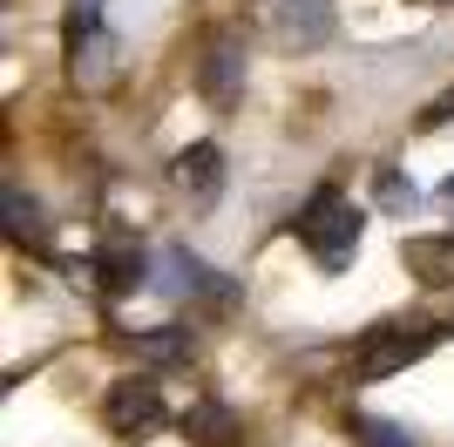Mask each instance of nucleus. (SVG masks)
I'll use <instances>...</instances> for the list:
<instances>
[{
	"label": "nucleus",
	"mask_w": 454,
	"mask_h": 447,
	"mask_svg": "<svg viewBox=\"0 0 454 447\" xmlns=\"http://www.w3.org/2000/svg\"><path fill=\"white\" fill-rule=\"evenodd\" d=\"M89 278L102 292H136L143 285V258L136 251H102V258H89Z\"/></svg>",
	"instance_id": "9"
},
{
	"label": "nucleus",
	"mask_w": 454,
	"mask_h": 447,
	"mask_svg": "<svg viewBox=\"0 0 454 447\" xmlns=\"http://www.w3.org/2000/svg\"><path fill=\"white\" fill-rule=\"evenodd\" d=\"M7 224H14V238H27V231H41V210H35V197H20L14 184H7Z\"/></svg>",
	"instance_id": "14"
},
{
	"label": "nucleus",
	"mask_w": 454,
	"mask_h": 447,
	"mask_svg": "<svg viewBox=\"0 0 454 447\" xmlns=\"http://www.w3.org/2000/svg\"><path fill=\"white\" fill-rule=\"evenodd\" d=\"M441 204H448V210H454V176H448V184H441Z\"/></svg>",
	"instance_id": "18"
},
{
	"label": "nucleus",
	"mask_w": 454,
	"mask_h": 447,
	"mask_svg": "<svg viewBox=\"0 0 454 447\" xmlns=\"http://www.w3.org/2000/svg\"><path fill=\"white\" fill-rule=\"evenodd\" d=\"M136 359H150V366H184L190 359V333L163 325V333H136Z\"/></svg>",
	"instance_id": "11"
},
{
	"label": "nucleus",
	"mask_w": 454,
	"mask_h": 447,
	"mask_svg": "<svg viewBox=\"0 0 454 447\" xmlns=\"http://www.w3.org/2000/svg\"><path fill=\"white\" fill-rule=\"evenodd\" d=\"M184 427H190V434H204V447H224V434H231V413L204 407V413H190Z\"/></svg>",
	"instance_id": "15"
},
{
	"label": "nucleus",
	"mask_w": 454,
	"mask_h": 447,
	"mask_svg": "<svg viewBox=\"0 0 454 447\" xmlns=\"http://www.w3.org/2000/svg\"><path fill=\"white\" fill-rule=\"evenodd\" d=\"M197 89L210 95V102H231V95L245 89V48H238V35H217L204 48V68H197Z\"/></svg>",
	"instance_id": "7"
},
{
	"label": "nucleus",
	"mask_w": 454,
	"mask_h": 447,
	"mask_svg": "<svg viewBox=\"0 0 454 447\" xmlns=\"http://www.w3.org/2000/svg\"><path fill=\"white\" fill-rule=\"evenodd\" d=\"M380 204L387 210H414V184H400L394 169H380Z\"/></svg>",
	"instance_id": "16"
},
{
	"label": "nucleus",
	"mask_w": 454,
	"mask_h": 447,
	"mask_svg": "<svg viewBox=\"0 0 454 447\" xmlns=\"http://www.w3.org/2000/svg\"><path fill=\"white\" fill-rule=\"evenodd\" d=\"M102 35V0H68V14H61V41L75 48V41Z\"/></svg>",
	"instance_id": "12"
},
{
	"label": "nucleus",
	"mask_w": 454,
	"mask_h": 447,
	"mask_svg": "<svg viewBox=\"0 0 454 447\" xmlns=\"http://www.w3.org/2000/svg\"><path fill=\"white\" fill-rule=\"evenodd\" d=\"M292 231H299V244L325 264V271H340V264L360 251V210H353V197H346L340 184H319V190H312Z\"/></svg>",
	"instance_id": "1"
},
{
	"label": "nucleus",
	"mask_w": 454,
	"mask_h": 447,
	"mask_svg": "<svg viewBox=\"0 0 454 447\" xmlns=\"http://www.w3.org/2000/svg\"><path fill=\"white\" fill-rule=\"evenodd\" d=\"M407 264H414L427 285H448L454 278V238H420V244H407Z\"/></svg>",
	"instance_id": "10"
},
{
	"label": "nucleus",
	"mask_w": 454,
	"mask_h": 447,
	"mask_svg": "<svg viewBox=\"0 0 454 447\" xmlns=\"http://www.w3.org/2000/svg\"><path fill=\"white\" fill-rule=\"evenodd\" d=\"M271 35L285 48H319L333 41V0H271Z\"/></svg>",
	"instance_id": "5"
},
{
	"label": "nucleus",
	"mask_w": 454,
	"mask_h": 447,
	"mask_svg": "<svg viewBox=\"0 0 454 447\" xmlns=\"http://www.w3.org/2000/svg\"><path fill=\"white\" fill-rule=\"evenodd\" d=\"M102 420H109L115 441H143V434H156L163 420H170V407H163V387L156 380H115L109 393H102Z\"/></svg>",
	"instance_id": "3"
},
{
	"label": "nucleus",
	"mask_w": 454,
	"mask_h": 447,
	"mask_svg": "<svg viewBox=\"0 0 454 447\" xmlns=\"http://www.w3.org/2000/svg\"><path fill=\"white\" fill-rule=\"evenodd\" d=\"M68 61H75V82H82V89H102V82L115 74V41L109 35H89V41L68 48Z\"/></svg>",
	"instance_id": "8"
},
{
	"label": "nucleus",
	"mask_w": 454,
	"mask_h": 447,
	"mask_svg": "<svg viewBox=\"0 0 454 447\" xmlns=\"http://www.w3.org/2000/svg\"><path fill=\"white\" fill-rule=\"evenodd\" d=\"M156 285L170 298H197V305H231V285L210 271L204 258H190L184 244H170L163 258H156Z\"/></svg>",
	"instance_id": "4"
},
{
	"label": "nucleus",
	"mask_w": 454,
	"mask_h": 447,
	"mask_svg": "<svg viewBox=\"0 0 454 447\" xmlns=\"http://www.w3.org/2000/svg\"><path fill=\"white\" fill-rule=\"evenodd\" d=\"M353 447H420V441L394 420H353Z\"/></svg>",
	"instance_id": "13"
},
{
	"label": "nucleus",
	"mask_w": 454,
	"mask_h": 447,
	"mask_svg": "<svg viewBox=\"0 0 454 447\" xmlns=\"http://www.w3.org/2000/svg\"><path fill=\"white\" fill-rule=\"evenodd\" d=\"M441 346V333L427 318H407V325H380V333L360 339V353H353V372L360 380H387V372H407L414 359H427Z\"/></svg>",
	"instance_id": "2"
},
{
	"label": "nucleus",
	"mask_w": 454,
	"mask_h": 447,
	"mask_svg": "<svg viewBox=\"0 0 454 447\" xmlns=\"http://www.w3.org/2000/svg\"><path fill=\"white\" fill-rule=\"evenodd\" d=\"M441 7H448V0H441Z\"/></svg>",
	"instance_id": "19"
},
{
	"label": "nucleus",
	"mask_w": 454,
	"mask_h": 447,
	"mask_svg": "<svg viewBox=\"0 0 454 447\" xmlns=\"http://www.w3.org/2000/svg\"><path fill=\"white\" fill-rule=\"evenodd\" d=\"M176 190H184L197 210L217 204V190H224V149L217 143H190L184 156H176Z\"/></svg>",
	"instance_id": "6"
},
{
	"label": "nucleus",
	"mask_w": 454,
	"mask_h": 447,
	"mask_svg": "<svg viewBox=\"0 0 454 447\" xmlns=\"http://www.w3.org/2000/svg\"><path fill=\"white\" fill-rule=\"evenodd\" d=\"M441 122H454V89H448V95H441L434 109H427V129H441Z\"/></svg>",
	"instance_id": "17"
}]
</instances>
